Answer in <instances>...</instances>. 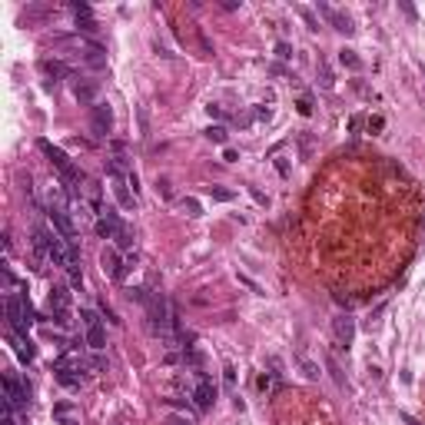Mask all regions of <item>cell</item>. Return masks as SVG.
Returning <instances> with one entry per match:
<instances>
[{"instance_id":"1","label":"cell","mask_w":425,"mask_h":425,"mask_svg":"<svg viewBox=\"0 0 425 425\" xmlns=\"http://www.w3.org/2000/svg\"><path fill=\"white\" fill-rule=\"evenodd\" d=\"M37 149H40V153H43V156H47V160H50V163L56 166L60 180L67 183V189H70L74 196H80V183L87 180V176H83V169H76L74 163H70V156H67V153H63L60 147H54L50 140H37Z\"/></svg>"},{"instance_id":"2","label":"cell","mask_w":425,"mask_h":425,"mask_svg":"<svg viewBox=\"0 0 425 425\" xmlns=\"http://www.w3.org/2000/svg\"><path fill=\"white\" fill-rule=\"evenodd\" d=\"M27 402H30V388H27V382H20L14 372H7V375H3V406L20 412V408H27Z\"/></svg>"},{"instance_id":"3","label":"cell","mask_w":425,"mask_h":425,"mask_svg":"<svg viewBox=\"0 0 425 425\" xmlns=\"http://www.w3.org/2000/svg\"><path fill=\"white\" fill-rule=\"evenodd\" d=\"M100 266H103V273H107V276H113L116 282H123V279H127V269L133 266V259H129V262H123V259H120V253H116L113 246H107V249L100 253Z\"/></svg>"},{"instance_id":"4","label":"cell","mask_w":425,"mask_h":425,"mask_svg":"<svg viewBox=\"0 0 425 425\" xmlns=\"http://www.w3.org/2000/svg\"><path fill=\"white\" fill-rule=\"evenodd\" d=\"M50 313L60 326H70V293H67V286L50 289Z\"/></svg>"},{"instance_id":"5","label":"cell","mask_w":425,"mask_h":425,"mask_svg":"<svg viewBox=\"0 0 425 425\" xmlns=\"http://www.w3.org/2000/svg\"><path fill=\"white\" fill-rule=\"evenodd\" d=\"M90 127H93L96 136H110V129H113L110 103H96V107H90Z\"/></svg>"},{"instance_id":"6","label":"cell","mask_w":425,"mask_h":425,"mask_svg":"<svg viewBox=\"0 0 425 425\" xmlns=\"http://www.w3.org/2000/svg\"><path fill=\"white\" fill-rule=\"evenodd\" d=\"M333 335H335V349H349L352 339H355V319L335 315L333 319Z\"/></svg>"},{"instance_id":"7","label":"cell","mask_w":425,"mask_h":425,"mask_svg":"<svg viewBox=\"0 0 425 425\" xmlns=\"http://www.w3.org/2000/svg\"><path fill=\"white\" fill-rule=\"evenodd\" d=\"M107 176H110V183H113V193H116V203L123 206V209H133L136 206V196L129 193V183H127V176L123 173H116V169H107Z\"/></svg>"},{"instance_id":"8","label":"cell","mask_w":425,"mask_h":425,"mask_svg":"<svg viewBox=\"0 0 425 425\" xmlns=\"http://www.w3.org/2000/svg\"><path fill=\"white\" fill-rule=\"evenodd\" d=\"M216 402V382L209 379V375H200V382H196V388H193V406L200 408H209Z\"/></svg>"},{"instance_id":"9","label":"cell","mask_w":425,"mask_h":425,"mask_svg":"<svg viewBox=\"0 0 425 425\" xmlns=\"http://www.w3.org/2000/svg\"><path fill=\"white\" fill-rule=\"evenodd\" d=\"M47 216L54 222V229L63 236V240H76V229H74V220H70V213L67 209H60V206H47Z\"/></svg>"},{"instance_id":"10","label":"cell","mask_w":425,"mask_h":425,"mask_svg":"<svg viewBox=\"0 0 425 425\" xmlns=\"http://www.w3.org/2000/svg\"><path fill=\"white\" fill-rule=\"evenodd\" d=\"M319 14H322V17H326L329 23H333V30H339V34H346V37H352V34H355L352 20L346 17V14H339L335 7H329V3H322V0H319Z\"/></svg>"},{"instance_id":"11","label":"cell","mask_w":425,"mask_h":425,"mask_svg":"<svg viewBox=\"0 0 425 425\" xmlns=\"http://www.w3.org/2000/svg\"><path fill=\"white\" fill-rule=\"evenodd\" d=\"M96 93H100V83H96V80H76L74 83V96H76L80 107H96Z\"/></svg>"},{"instance_id":"12","label":"cell","mask_w":425,"mask_h":425,"mask_svg":"<svg viewBox=\"0 0 425 425\" xmlns=\"http://www.w3.org/2000/svg\"><path fill=\"white\" fill-rule=\"evenodd\" d=\"M40 70L50 76V83L47 87H54L56 80H74V74H70V67L63 63V60H40Z\"/></svg>"},{"instance_id":"13","label":"cell","mask_w":425,"mask_h":425,"mask_svg":"<svg viewBox=\"0 0 425 425\" xmlns=\"http://www.w3.org/2000/svg\"><path fill=\"white\" fill-rule=\"evenodd\" d=\"M120 229H123V226H120V220H116V213H113V209H107V213L96 220V233H100L103 240H113Z\"/></svg>"},{"instance_id":"14","label":"cell","mask_w":425,"mask_h":425,"mask_svg":"<svg viewBox=\"0 0 425 425\" xmlns=\"http://www.w3.org/2000/svg\"><path fill=\"white\" fill-rule=\"evenodd\" d=\"M293 362L299 366V372H302V375H306L309 382H315V379L322 375V372H319V362H313V359H309V355H306L302 349H296V352H293Z\"/></svg>"},{"instance_id":"15","label":"cell","mask_w":425,"mask_h":425,"mask_svg":"<svg viewBox=\"0 0 425 425\" xmlns=\"http://www.w3.org/2000/svg\"><path fill=\"white\" fill-rule=\"evenodd\" d=\"M326 369H329V375H333V382L339 388H349L346 375H342V366H339V359H335V352H326Z\"/></svg>"},{"instance_id":"16","label":"cell","mask_w":425,"mask_h":425,"mask_svg":"<svg viewBox=\"0 0 425 425\" xmlns=\"http://www.w3.org/2000/svg\"><path fill=\"white\" fill-rule=\"evenodd\" d=\"M10 346L17 352L20 362H30L34 359V346H30V339H23V335H10Z\"/></svg>"},{"instance_id":"17","label":"cell","mask_w":425,"mask_h":425,"mask_svg":"<svg viewBox=\"0 0 425 425\" xmlns=\"http://www.w3.org/2000/svg\"><path fill=\"white\" fill-rule=\"evenodd\" d=\"M87 346L96 349V352L107 346V335H103V326H100V322H96V326H87Z\"/></svg>"},{"instance_id":"18","label":"cell","mask_w":425,"mask_h":425,"mask_svg":"<svg viewBox=\"0 0 425 425\" xmlns=\"http://www.w3.org/2000/svg\"><path fill=\"white\" fill-rule=\"evenodd\" d=\"M56 382L67 388H76L83 382V372H74V369H56Z\"/></svg>"},{"instance_id":"19","label":"cell","mask_w":425,"mask_h":425,"mask_svg":"<svg viewBox=\"0 0 425 425\" xmlns=\"http://www.w3.org/2000/svg\"><path fill=\"white\" fill-rule=\"evenodd\" d=\"M339 63H342V67H349V70H362L359 54H355V50H349V47H342V50H339Z\"/></svg>"},{"instance_id":"20","label":"cell","mask_w":425,"mask_h":425,"mask_svg":"<svg viewBox=\"0 0 425 425\" xmlns=\"http://www.w3.org/2000/svg\"><path fill=\"white\" fill-rule=\"evenodd\" d=\"M47 14H50L47 7H37V3H34V7H27V10L20 14V23H34V20H43Z\"/></svg>"},{"instance_id":"21","label":"cell","mask_w":425,"mask_h":425,"mask_svg":"<svg viewBox=\"0 0 425 425\" xmlns=\"http://www.w3.org/2000/svg\"><path fill=\"white\" fill-rule=\"evenodd\" d=\"M296 14L306 20V27H309V30H319V17H315V10H309L306 3H296Z\"/></svg>"},{"instance_id":"22","label":"cell","mask_w":425,"mask_h":425,"mask_svg":"<svg viewBox=\"0 0 425 425\" xmlns=\"http://www.w3.org/2000/svg\"><path fill=\"white\" fill-rule=\"evenodd\" d=\"M76 34H83V37H93V34H100V23H96L93 17L76 20Z\"/></svg>"},{"instance_id":"23","label":"cell","mask_w":425,"mask_h":425,"mask_svg":"<svg viewBox=\"0 0 425 425\" xmlns=\"http://www.w3.org/2000/svg\"><path fill=\"white\" fill-rule=\"evenodd\" d=\"M209 196H213L216 203H233V200H236V193L226 189V186H209Z\"/></svg>"},{"instance_id":"24","label":"cell","mask_w":425,"mask_h":425,"mask_svg":"<svg viewBox=\"0 0 425 425\" xmlns=\"http://www.w3.org/2000/svg\"><path fill=\"white\" fill-rule=\"evenodd\" d=\"M166 406L180 408V412H183V415H189V419H196V412H200L196 406H189V402H183V399H166Z\"/></svg>"},{"instance_id":"25","label":"cell","mask_w":425,"mask_h":425,"mask_svg":"<svg viewBox=\"0 0 425 425\" xmlns=\"http://www.w3.org/2000/svg\"><path fill=\"white\" fill-rule=\"evenodd\" d=\"M206 140H213V143H226V127H220V123H216V127H206Z\"/></svg>"},{"instance_id":"26","label":"cell","mask_w":425,"mask_h":425,"mask_svg":"<svg viewBox=\"0 0 425 425\" xmlns=\"http://www.w3.org/2000/svg\"><path fill=\"white\" fill-rule=\"evenodd\" d=\"M70 10H74V17H76V20H83V17H93L90 3H83V0H74V3H70Z\"/></svg>"},{"instance_id":"27","label":"cell","mask_w":425,"mask_h":425,"mask_svg":"<svg viewBox=\"0 0 425 425\" xmlns=\"http://www.w3.org/2000/svg\"><path fill=\"white\" fill-rule=\"evenodd\" d=\"M113 240H116V249H129V246H133V233H129L127 226H123V229H120V233H116Z\"/></svg>"},{"instance_id":"28","label":"cell","mask_w":425,"mask_h":425,"mask_svg":"<svg viewBox=\"0 0 425 425\" xmlns=\"http://www.w3.org/2000/svg\"><path fill=\"white\" fill-rule=\"evenodd\" d=\"M186 209V216H200V213H203V206L196 203V200H193V196H183V203H180Z\"/></svg>"},{"instance_id":"29","label":"cell","mask_w":425,"mask_h":425,"mask_svg":"<svg viewBox=\"0 0 425 425\" xmlns=\"http://www.w3.org/2000/svg\"><path fill=\"white\" fill-rule=\"evenodd\" d=\"M67 415H74V402H56L54 406V419H67Z\"/></svg>"},{"instance_id":"30","label":"cell","mask_w":425,"mask_h":425,"mask_svg":"<svg viewBox=\"0 0 425 425\" xmlns=\"http://www.w3.org/2000/svg\"><path fill=\"white\" fill-rule=\"evenodd\" d=\"M80 322H83V329H87V326H96L100 319H96V313H93V309H80Z\"/></svg>"},{"instance_id":"31","label":"cell","mask_w":425,"mask_h":425,"mask_svg":"<svg viewBox=\"0 0 425 425\" xmlns=\"http://www.w3.org/2000/svg\"><path fill=\"white\" fill-rule=\"evenodd\" d=\"M276 56H279V60H289V56H293V47H289L286 40H279V43H276Z\"/></svg>"},{"instance_id":"32","label":"cell","mask_w":425,"mask_h":425,"mask_svg":"<svg viewBox=\"0 0 425 425\" xmlns=\"http://www.w3.org/2000/svg\"><path fill=\"white\" fill-rule=\"evenodd\" d=\"M366 127H369V133H379V129H386V120H382V116H369Z\"/></svg>"},{"instance_id":"33","label":"cell","mask_w":425,"mask_h":425,"mask_svg":"<svg viewBox=\"0 0 425 425\" xmlns=\"http://www.w3.org/2000/svg\"><path fill=\"white\" fill-rule=\"evenodd\" d=\"M70 286H74V289H83V273H80V269H70Z\"/></svg>"},{"instance_id":"34","label":"cell","mask_w":425,"mask_h":425,"mask_svg":"<svg viewBox=\"0 0 425 425\" xmlns=\"http://www.w3.org/2000/svg\"><path fill=\"white\" fill-rule=\"evenodd\" d=\"M222 379H226V386L233 388V386H236V369H233V366H226V369H222Z\"/></svg>"},{"instance_id":"35","label":"cell","mask_w":425,"mask_h":425,"mask_svg":"<svg viewBox=\"0 0 425 425\" xmlns=\"http://www.w3.org/2000/svg\"><path fill=\"white\" fill-rule=\"evenodd\" d=\"M296 110L302 113V116H313V103H309V100L302 96V100H299V103H296Z\"/></svg>"},{"instance_id":"36","label":"cell","mask_w":425,"mask_h":425,"mask_svg":"<svg viewBox=\"0 0 425 425\" xmlns=\"http://www.w3.org/2000/svg\"><path fill=\"white\" fill-rule=\"evenodd\" d=\"M163 425H193V419H189V415H183V419H180V415H169Z\"/></svg>"},{"instance_id":"37","label":"cell","mask_w":425,"mask_h":425,"mask_svg":"<svg viewBox=\"0 0 425 425\" xmlns=\"http://www.w3.org/2000/svg\"><path fill=\"white\" fill-rule=\"evenodd\" d=\"M253 116H256V120H269L273 110H269V107H253Z\"/></svg>"},{"instance_id":"38","label":"cell","mask_w":425,"mask_h":425,"mask_svg":"<svg viewBox=\"0 0 425 425\" xmlns=\"http://www.w3.org/2000/svg\"><path fill=\"white\" fill-rule=\"evenodd\" d=\"M253 120H256V116H253V110H249V113H236V123H240V127H249Z\"/></svg>"},{"instance_id":"39","label":"cell","mask_w":425,"mask_h":425,"mask_svg":"<svg viewBox=\"0 0 425 425\" xmlns=\"http://www.w3.org/2000/svg\"><path fill=\"white\" fill-rule=\"evenodd\" d=\"M183 359L189 362V366H203V355H200V352H186Z\"/></svg>"},{"instance_id":"40","label":"cell","mask_w":425,"mask_h":425,"mask_svg":"<svg viewBox=\"0 0 425 425\" xmlns=\"http://www.w3.org/2000/svg\"><path fill=\"white\" fill-rule=\"evenodd\" d=\"M249 193H253V200H256L259 206H266V203H269V200H266V193H259L256 186H249Z\"/></svg>"},{"instance_id":"41","label":"cell","mask_w":425,"mask_h":425,"mask_svg":"<svg viewBox=\"0 0 425 425\" xmlns=\"http://www.w3.org/2000/svg\"><path fill=\"white\" fill-rule=\"evenodd\" d=\"M222 160H226V163H236V160H240V153H236V149H222Z\"/></svg>"},{"instance_id":"42","label":"cell","mask_w":425,"mask_h":425,"mask_svg":"<svg viewBox=\"0 0 425 425\" xmlns=\"http://www.w3.org/2000/svg\"><path fill=\"white\" fill-rule=\"evenodd\" d=\"M156 189H160V193H163V196H173V193H169V180H156Z\"/></svg>"},{"instance_id":"43","label":"cell","mask_w":425,"mask_h":425,"mask_svg":"<svg viewBox=\"0 0 425 425\" xmlns=\"http://www.w3.org/2000/svg\"><path fill=\"white\" fill-rule=\"evenodd\" d=\"M236 279H240L242 286H249V289H253V293H262V289H259L256 282H253V279H246V276H240V273H236Z\"/></svg>"},{"instance_id":"44","label":"cell","mask_w":425,"mask_h":425,"mask_svg":"<svg viewBox=\"0 0 425 425\" xmlns=\"http://www.w3.org/2000/svg\"><path fill=\"white\" fill-rule=\"evenodd\" d=\"M399 7H402V10H406V17H408V20H415V7H412V3H408V0H402V3H399Z\"/></svg>"},{"instance_id":"45","label":"cell","mask_w":425,"mask_h":425,"mask_svg":"<svg viewBox=\"0 0 425 425\" xmlns=\"http://www.w3.org/2000/svg\"><path fill=\"white\" fill-rule=\"evenodd\" d=\"M103 315H107V319H110L113 326H120V319H116V313H113L110 306H107V302H103Z\"/></svg>"},{"instance_id":"46","label":"cell","mask_w":425,"mask_h":425,"mask_svg":"<svg viewBox=\"0 0 425 425\" xmlns=\"http://www.w3.org/2000/svg\"><path fill=\"white\" fill-rule=\"evenodd\" d=\"M276 169L282 173V176H289V163H286V160H276Z\"/></svg>"},{"instance_id":"47","label":"cell","mask_w":425,"mask_h":425,"mask_svg":"<svg viewBox=\"0 0 425 425\" xmlns=\"http://www.w3.org/2000/svg\"><path fill=\"white\" fill-rule=\"evenodd\" d=\"M222 10H240V0H222Z\"/></svg>"},{"instance_id":"48","label":"cell","mask_w":425,"mask_h":425,"mask_svg":"<svg viewBox=\"0 0 425 425\" xmlns=\"http://www.w3.org/2000/svg\"><path fill=\"white\" fill-rule=\"evenodd\" d=\"M399 419H402V422H406V425H419V419H412L408 412H399Z\"/></svg>"},{"instance_id":"49","label":"cell","mask_w":425,"mask_h":425,"mask_svg":"<svg viewBox=\"0 0 425 425\" xmlns=\"http://www.w3.org/2000/svg\"><path fill=\"white\" fill-rule=\"evenodd\" d=\"M359 127H362V116H352V120H349V129H352V133H355V129H359Z\"/></svg>"},{"instance_id":"50","label":"cell","mask_w":425,"mask_h":425,"mask_svg":"<svg viewBox=\"0 0 425 425\" xmlns=\"http://www.w3.org/2000/svg\"><path fill=\"white\" fill-rule=\"evenodd\" d=\"M333 299H335V302H339V306H346V309H349V299L342 296V293H333Z\"/></svg>"},{"instance_id":"51","label":"cell","mask_w":425,"mask_h":425,"mask_svg":"<svg viewBox=\"0 0 425 425\" xmlns=\"http://www.w3.org/2000/svg\"><path fill=\"white\" fill-rule=\"evenodd\" d=\"M206 110H209V116H222V107H216V103H209Z\"/></svg>"},{"instance_id":"52","label":"cell","mask_w":425,"mask_h":425,"mask_svg":"<svg viewBox=\"0 0 425 425\" xmlns=\"http://www.w3.org/2000/svg\"><path fill=\"white\" fill-rule=\"evenodd\" d=\"M60 425H80V422H76L74 415H67V419H60Z\"/></svg>"}]
</instances>
